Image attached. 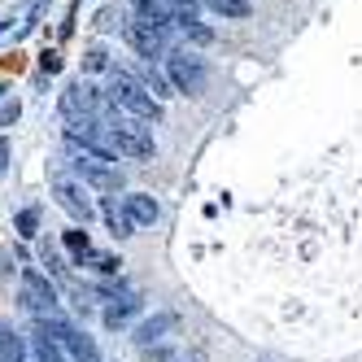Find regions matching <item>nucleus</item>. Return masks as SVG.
I'll use <instances>...</instances> for the list:
<instances>
[{"mask_svg":"<svg viewBox=\"0 0 362 362\" xmlns=\"http://www.w3.org/2000/svg\"><path fill=\"white\" fill-rule=\"evenodd\" d=\"M66 153H70V166H74V175H79V184H88V188H96V192H118V188H122L118 162L100 158V153L74 144V140H66Z\"/></svg>","mask_w":362,"mask_h":362,"instance_id":"1","label":"nucleus"},{"mask_svg":"<svg viewBox=\"0 0 362 362\" xmlns=\"http://www.w3.org/2000/svg\"><path fill=\"white\" fill-rule=\"evenodd\" d=\"M110 100H114L118 110H127L136 122H158L162 118V100H153L144 92V83L136 79V74H127V70L110 74Z\"/></svg>","mask_w":362,"mask_h":362,"instance_id":"2","label":"nucleus"},{"mask_svg":"<svg viewBox=\"0 0 362 362\" xmlns=\"http://www.w3.org/2000/svg\"><path fill=\"white\" fill-rule=\"evenodd\" d=\"M105 136H110L114 153H122V158H136V162H148L153 158V132H148V122L118 118V122L105 127Z\"/></svg>","mask_w":362,"mask_h":362,"instance_id":"3","label":"nucleus"},{"mask_svg":"<svg viewBox=\"0 0 362 362\" xmlns=\"http://www.w3.org/2000/svg\"><path fill=\"white\" fill-rule=\"evenodd\" d=\"M166 79L179 96H201L205 92V62L197 53H166Z\"/></svg>","mask_w":362,"mask_h":362,"instance_id":"4","label":"nucleus"},{"mask_svg":"<svg viewBox=\"0 0 362 362\" xmlns=\"http://www.w3.org/2000/svg\"><path fill=\"white\" fill-rule=\"evenodd\" d=\"M122 40L132 44L144 62H158V57L166 62V53H170V31L148 27V22H140V18H127L122 22Z\"/></svg>","mask_w":362,"mask_h":362,"instance_id":"5","label":"nucleus"},{"mask_svg":"<svg viewBox=\"0 0 362 362\" xmlns=\"http://www.w3.org/2000/svg\"><path fill=\"white\" fill-rule=\"evenodd\" d=\"M22 305H27L35 319H57V293H53V284H48V275H40L35 267L22 271Z\"/></svg>","mask_w":362,"mask_h":362,"instance_id":"6","label":"nucleus"},{"mask_svg":"<svg viewBox=\"0 0 362 362\" xmlns=\"http://www.w3.org/2000/svg\"><path fill=\"white\" fill-rule=\"evenodd\" d=\"M53 197L62 201V210L66 214H74V218H92L96 214V205H92V197H88V188L79 184V179H66V175H53Z\"/></svg>","mask_w":362,"mask_h":362,"instance_id":"7","label":"nucleus"},{"mask_svg":"<svg viewBox=\"0 0 362 362\" xmlns=\"http://www.w3.org/2000/svg\"><path fill=\"white\" fill-rule=\"evenodd\" d=\"M122 210H127V218H132L136 227H153V223H158V201H153L148 192H127L122 197Z\"/></svg>","mask_w":362,"mask_h":362,"instance_id":"8","label":"nucleus"},{"mask_svg":"<svg viewBox=\"0 0 362 362\" xmlns=\"http://www.w3.org/2000/svg\"><path fill=\"white\" fill-rule=\"evenodd\" d=\"M136 79L144 83V92H148L153 100H166V96H175V88H170V79H166V70H158L153 62H144V66L136 70Z\"/></svg>","mask_w":362,"mask_h":362,"instance_id":"9","label":"nucleus"},{"mask_svg":"<svg viewBox=\"0 0 362 362\" xmlns=\"http://www.w3.org/2000/svg\"><path fill=\"white\" fill-rule=\"evenodd\" d=\"M100 214H105V223H110L114 236H132V231H136V223L127 218V210L118 205V197H105V201H100Z\"/></svg>","mask_w":362,"mask_h":362,"instance_id":"10","label":"nucleus"},{"mask_svg":"<svg viewBox=\"0 0 362 362\" xmlns=\"http://www.w3.org/2000/svg\"><path fill=\"white\" fill-rule=\"evenodd\" d=\"M31 349H35V362H66V349L48 336L44 327H35V336H31Z\"/></svg>","mask_w":362,"mask_h":362,"instance_id":"11","label":"nucleus"},{"mask_svg":"<svg viewBox=\"0 0 362 362\" xmlns=\"http://www.w3.org/2000/svg\"><path fill=\"white\" fill-rule=\"evenodd\" d=\"M0 362H27V345L13 327H0Z\"/></svg>","mask_w":362,"mask_h":362,"instance_id":"12","label":"nucleus"},{"mask_svg":"<svg viewBox=\"0 0 362 362\" xmlns=\"http://www.w3.org/2000/svg\"><path fill=\"white\" fill-rule=\"evenodd\" d=\"M170 327H175V315H158V319H148V323H140V327H136V341L148 349V345L158 341L162 332H170Z\"/></svg>","mask_w":362,"mask_h":362,"instance_id":"13","label":"nucleus"},{"mask_svg":"<svg viewBox=\"0 0 362 362\" xmlns=\"http://www.w3.org/2000/svg\"><path fill=\"white\" fill-rule=\"evenodd\" d=\"M136 310H140V301H136V297H118V301L105 310V327H122L127 319L136 315Z\"/></svg>","mask_w":362,"mask_h":362,"instance_id":"14","label":"nucleus"},{"mask_svg":"<svg viewBox=\"0 0 362 362\" xmlns=\"http://www.w3.org/2000/svg\"><path fill=\"white\" fill-rule=\"evenodd\" d=\"M201 5H210V9L223 13V18H249V13H253L249 0H201Z\"/></svg>","mask_w":362,"mask_h":362,"instance_id":"15","label":"nucleus"},{"mask_svg":"<svg viewBox=\"0 0 362 362\" xmlns=\"http://www.w3.org/2000/svg\"><path fill=\"white\" fill-rule=\"evenodd\" d=\"M66 249L74 253V262H83V257L92 253V240H88V231H79V227H74V231H66Z\"/></svg>","mask_w":362,"mask_h":362,"instance_id":"16","label":"nucleus"},{"mask_svg":"<svg viewBox=\"0 0 362 362\" xmlns=\"http://www.w3.org/2000/svg\"><path fill=\"white\" fill-rule=\"evenodd\" d=\"M83 262H88V267H96L100 275H118V267H122V262H118L114 253H96V249H92V253L83 257ZM83 262H79V267H83Z\"/></svg>","mask_w":362,"mask_h":362,"instance_id":"17","label":"nucleus"},{"mask_svg":"<svg viewBox=\"0 0 362 362\" xmlns=\"http://www.w3.org/2000/svg\"><path fill=\"white\" fill-rule=\"evenodd\" d=\"M179 31H184L192 44H210V40H214V31H210V27H201V22H179Z\"/></svg>","mask_w":362,"mask_h":362,"instance_id":"18","label":"nucleus"},{"mask_svg":"<svg viewBox=\"0 0 362 362\" xmlns=\"http://www.w3.org/2000/svg\"><path fill=\"white\" fill-rule=\"evenodd\" d=\"M35 223H40L35 210H22V214H18V231H22V236H35Z\"/></svg>","mask_w":362,"mask_h":362,"instance_id":"19","label":"nucleus"},{"mask_svg":"<svg viewBox=\"0 0 362 362\" xmlns=\"http://www.w3.org/2000/svg\"><path fill=\"white\" fill-rule=\"evenodd\" d=\"M83 66H88V70H105V66H110V57H105V48H92V53L83 57Z\"/></svg>","mask_w":362,"mask_h":362,"instance_id":"20","label":"nucleus"},{"mask_svg":"<svg viewBox=\"0 0 362 362\" xmlns=\"http://www.w3.org/2000/svg\"><path fill=\"white\" fill-rule=\"evenodd\" d=\"M40 66H44L48 74H57V70H62V57H57V53H44V57H40Z\"/></svg>","mask_w":362,"mask_h":362,"instance_id":"21","label":"nucleus"},{"mask_svg":"<svg viewBox=\"0 0 362 362\" xmlns=\"http://www.w3.org/2000/svg\"><path fill=\"white\" fill-rule=\"evenodd\" d=\"M9 170V140H0V175Z\"/></svg>","mask_w":362,"mask_h":362,"instance_id":"22","label":"nucleus"},{"mask_svg":"<svg viewBox=\"0 0 362 362\" xmlns=\"http://www.w3.org/2000/svg\"><path fill=\"white\" fill-rule=\"evenodd\" d=\"M88 362H100V358H88Z\"/></svg>","mask_w":362,"mask_h":362,"instance_id":"23","label":"nucleus"}]
</instances>
